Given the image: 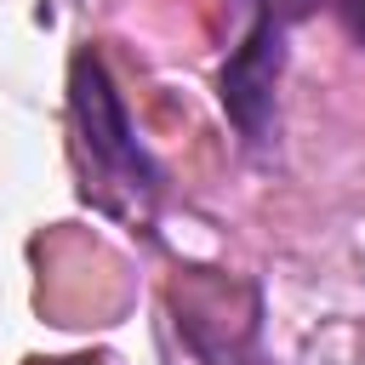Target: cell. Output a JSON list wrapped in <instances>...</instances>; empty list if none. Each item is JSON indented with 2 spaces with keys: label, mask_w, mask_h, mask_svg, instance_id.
<instances>
[{
  "label": "cell",
  "mask_w": 365,
  "mask_h": 365,
  "mask_svg": "<svg viewBox=\"0 0 365 365\" xmlns=\"http://www.w3.org/2000/svg\"><path fill=\"white\" fill-rule=\"evenodd\" d=\"M68 114H74V143L86 160V194H97L103 205L125 217H148L160 200V165L131 137V114L97 51H80L68 68Z\"/></svg>",
  "instance_id": "6da1fadb"
},
{
  "label": "cell",
  "mask_w": 365,
  "mask_h": 365,
  "mask_svg": "<svg viewBox=\"0 0 365 365\" xmlns=\"http://www.w3.org/2000/svg\"><path fill=\"white\" fill-rule=\"evenodd\" d=\"M279 63H285V17L274 6H257L245 40L234 46V57L222 63V80H217V97H222V108H228V120L240 125L245 143H262L268 137Z\"/></svg>",
  "instance_id": "7a4b0ae2"
},
{
  "label": "cell",
  "mask_w": 365,
  "mask_h": 365,
  "mask_svg": "<svg viewBox=\"0 0 365 365\" xmlns=\"http://www.w3.org/2000/svg\"><path fill=\"white\" fill-rule=\"evenodd\" d=\"M331 6H336V23L348 29V40L365 46V0H331Z\"/></svg>",
  "instance_id": "3957f363"
}]
</instances>
